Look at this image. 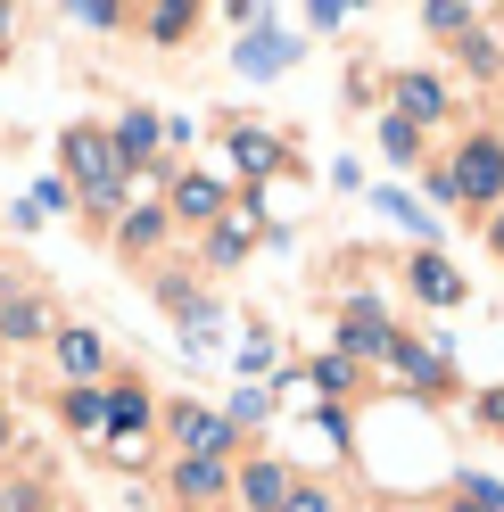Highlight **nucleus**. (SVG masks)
Instances as JSON below:
<instances>
[{
    "label": "nucleus",
    "instance_id": "nucleus-1",
    "mask_svg": "<svg viewBox=\"0 0 504 512\" xmlns=\"http://www.w3.org/2000/svg\"><path fill=\"white\" fill-rule=\"evenodd\" d=\"M67 174H75L91 215H116L124 207V174H133V166L116 157V141L100 133V124H75V133H67Z\"/></svg>",
    "mask_w": 504,
    "mask_h": 512
},
{
    "label": "nucleus",
    "instance_id": "nucleus-2",
    "mask_svg": "<svg viewBox=\"0 0 504 512\" xmlns=\"http://www.w3.org/2000/svg\"><path fill=\"white\" fill-rule=\"evenodd\" d=\"M447 190L471 199V207H496V199H504V141H496V133H471L463 157L447 166Z\"/></svg>",
    "mask_w": 504,
    "mask_h": 512
},
{
    "label": "nucleus",
    "instance_id": "nucleus-3",
    "mask_svg": "<svg viewBox=\"0 0 504 512\" xmlns=\"http://www.w3.org/2000/svg\"><path fill=\"white\" fill-rule=\"evenodd\" d=\"M232 422H224V413H207V405H174V446H182V455H191V463H224L232 455Z\"/></svg>",
    "mask_w": 504,
    "mask_h": 512
},
{
    "label": "nucleus",
    "instance_id": "nucleus-4",
    "mask_svg": "<svg viewBox=\"0 0 504 512\" xmlns=\"http://www.w3.org/2000/svg\"><path fill=\"white\" fill-rule=\"evenodd\" d=\"M232 58H240V75H281V67H298V58H306V42L281 34V25H257L248 42H232Z\"/></svg>",
    "mask_w": 504,
    "mask_h": 512
},
{
    "label": "nucleus",
    "instance_id": "nucleus-5",
    "mask_svg": "<svg viewBox=\"0 0 504 512\" xmlns=\"http://www.w3.org/2000/svg\"><path fill=\"white\" fill-rule=\"evenodd\" d=\"M215 223V215H224V182H215V174H182V182H166V223Z\"/></svg>",
    "mask_w": 504,
    "mask_h": 512
},
{
    "label": "nucleus",
    "instance_id": "nucleus-6",
    "mask_svg": "<svg viewBox=\"0 0 504 512\" xmlns=\"http://www.w3.org/2000/svg\"><path fill=\"white\" fill-rule=\"evenodd\" d=\"M389 347H397V331H389L372 306H356V314H348V331H339V364H381Z\"/></svg>",
    "mask_w": 504,
    "mask_h": 512
},
{
    "label": "nucleus",
    "instance_id": "nucleus-7",
    "mask_svg": "<svg viewBox=\"0 0 504 512\" xmlns=\"http://www.w3.org/2000/svg\"><path fill=\"white\" fill-rule=\"evenodd\" d=\"M58 372H67L75 389L108 380V347H100V331H58Z\"/></svg>",
    "mask_w": 504,
    "mask_h": 512
},
{
    "label": "nucleus",
    "instance_id": "nucleus-8",
    "mask_svg": "<svg viewBox=\"0 0 504 512\" xmlns=\"http://www.w3.org/2000/svg\"><path fill=\"white\" fill-rule=\"evenodd\" d=\"M290 488H298L290 463H273V455L240 471V504H248V512H281V496H290Z\"/></svg>",
    "mask_w": 504,
    "mask_h": 512
},
{
    "label": "nucleus",
    "instance_id": "nucleus-9",
    "mask_svg": "<svg viewBox=\"0 0 504 512\" xmlns=\"http://www.w3.org/2000/svg\"><path fill=\"white\" fill-rule=\"evenodd\" d=\"M389 100H397V124H438V116H447V91H438L430 75H397Z\"/></svg>",
    "mask_w": 504,
    "mask_h": 512
},
{
    "label": "nucleus",
    "instance_id": "nucleus-10",
    "mask_svg": "<svg viewBox=\"0 0 504 512\" xmlns=\"http://www.w3.org/2000/svg\"><path fill=\"white\" fill-rule=\"evenodd\" d=\"M42 331H50V306L34 290H0V339L25 347V339H42Z\"/></svg>",
    "mask_w": 504,
    "mask_h": 512
},
{
    "label": "nucleus",
    "instance_id": "nucleus-11",
    "mask_svg": "<svg viewBox=\"0 0 504 512\" xmlns=\"http://www.w3.org/2000/svg\"><path fill=\"white\" fill-rule=\"evenodd\" d=\"M100 430H116V438H141L149 430V397L133 389V380H116V389L100 397Z\"/></svg>",
    "mask_w": 504,
    "mask_h": 512
},
{
    "label": "nucleus",
    "instance_id": "nucleus-12",
    "mask_svg": "<svg viewBox=\"0 0 504 512\" xmlns=\"http://www.w3.org/2000/svg\"><path fill=\"white\" fill-rule=\"evenodd\" d=\"M232 166H240L248 182H265V174L281 166V141H273V133H257V124H232Z\"/></svg>",
    "mask_w": 504,
    "mask_h": 512
},
{
    "label": "nucleus",
    "instance_id": "nucleus-13",
    "mask_svg": "<svg viewBox=\"0 0 504 512\" xmlns=\"http://www.w3.org/2000/svg\"><path fill=\"white\" fill-rule=\"evenodd\" d=\"M414 290L430 306H463V273L447 265V256H414Z\"/></svg>",
    "mask_w": 504,
    "mask_h": 512
},
{
    "label": "nucleus",
    "instance_id": "nucleus-14",
    "mask_svg": "<svg viewBox=\"0 0 504 512\" xmlns=\"http://www.w3.org/2000/svg\"><path fill=\"white\" fill-rule=\"evenodd\" d=\"M224 488H232V471H224V463H191V455L174 463V496H191V504H207V496H224Z\"/></svg>",
    "mask_w": 504,
    "mask_h": 512
},
{
    "label": "nucleus",
    "instance_id": "nucleus-15",
    "mask_svg": "<svg viewBox=\"0 0 504 512\" xmlns=\"http://www.w3.org/2000/svg\"><path fill=\"white\" fill-rule=\"evenodd\" d=\"M149 149H157V116H149V108H124V116H116V157L133 166V157H149Z\"/></svg>",
    "mask_w": 504,
    "mask_h": 512
},
{
    "label": "nucleus",
    "instance_id": "nucleus-16",
    "mask_svg": "<svg viewBox=\"0 0 504 512\" xmlns=\"http://www.w3.org/2000/svg\"><path fill=\"white\" fill-rule=\"evenodd\" d=\"M389 364H397L405 380H414V389H447V372H438V356H430V347H414V339H397V347H389Z\"/></svg>",
    "mask_w": 504,
    "mask_h": 512
},
{
    "label": "nucleus",
    "instance_id": "nucleus-17",
    "mask_svg": "<svg viewBox=\"0 0 504 512\" xmlns=\"http://www.w3.org/2000/svg\"><path fill=\"white\" fill-rule=\"evenodd\" d=\"M191 0H166V9H141V25H149V42H182V34H191Z\"/></svg>",
    "mask_w": 504,
    "mask_h": 512
},
{
    "label": "nucleus",
    "instance_id": "nucleus-18",
    "mask_svg": "<svg viewBox=\"0 0 504 512\" xmlns=\"http://www.w3.org/2000/svg\"><path fill=\"white\" fill-rule=\"evenodd\" d=\"M166 240V207H141V215H124V248H157Z\"/></svg>",
    "mask_w": 504,
    "mask_h": 512
},
{
    "label": "nucleus",
    "instance_id": "nucleus-19",
    "mask_svg": "<svg viewBox=\"0 0 504 512\" xmlns=\"http://www.w3.org/2000/svg\"><path fill=\"white\" fill-rule=\"evenodd\" d=\"M215 265H240V256H248V223H224V232H215Z\"/></svg>",
    "mask_w": 504,
    "mask_h": 512
},
{
    "label": "nucleus",
    "instance_id": "nucleus-20",
    "mask_svg": "<svg viewBox=\"0 0 504 512\" xmlns=\"http://www.w3.org/2000/svg\"><path fill=\"white\" fill-rule=\"evenodd\" d=\"M314 389H331V397H339V389H356V364H339V356H323V364H314Z\"/></svg>",
    "mask_w": 504,
    "mask_h": 512
},
{
    "label": "nucleus",
    "instance_id": "nucleus-21",
    "mask_svg": "<svg viewBox=\"0 0 504 512\" xmlns=\"http://www.w3.org/2000/svg\"><path fill=\"white\" fill-rule=\"evenodd\" d=\"M422 25H430V34H471V9L447 0V9H422Z\"/></svg>",
    "mask_w": 504,
    "mask_h": 512
},
{
    "label": "nucleus",
    "instance_id": "nucleus-22",
    "mask_svg": "<svg viewBox=\"0 0 504 512\" xmlns=\"http://www.w3.org/2000/svg\"><path fill=\"white\" fill-rule=\"evenodd\" d=\"M67 422H75V430H100V389H75V397H67Z\"/></svg>",
    "mask_w": 504,
    "mask_h": 512
},
{
    "label": "nucleus",
    "instance_id": "nucleus-23",
    "mask_svg": "<svg viewBox=\"0 0 504 512\" xmlns=\"http://www.w3.org/2000/svg\"><path fill=\"white\" fill-rule=\"evenodd\" d=\"M75 17H83V25H100V34H116V25H124V9H116V0H83Z\"/></svg>",
    "mask_w": 504,
    "mask_h": 512
},
{
    "label": "nucleus",
    "instance_id": "nucleus-24",
    "mask_svg": "<svg viewBox=\"0 0 504 512\" xmlns=\"http://www.w3.org/2000/svg\"><path fill=\"white\" fill-rule=\"evenodd\" d=\"M381 149H389V157H414L422 141H414V124H397V116H389V124H381Z\"/></svg>",
    "mask_w": 504,
    "mask_h": 512
},
{
    "label": "nucleus",
    "instance_id": "nucleus-25",
    "mask_svg": "<svg viewBox=\"0 0 504 512\" xmlns=\"http://www.w3.org/2000/svg\"><path fill=\"white\" fill-rule=\"evenodd\" d=\"M281 512H331V488H290V496H281Z\"/></svg>",
    "mask_w": 504,
    "mask_h": 512
},
{
    "label": "nucleus",
    "instance_id": "nucleus-26",
    "mask_svg": "<svg viewBox=\"0 0 504 512\" xmlns=\"http://www.w3.org/2000/svg\"><path fill=\"white\" fill-rule=\"evenodd\" d=\"M488 248L504 256V207H488Z\"/></svg>",
    "mask_w": 504,
    "mask_h": 512
},
{
    "label": "nucleus",
    "instance_id": "nucleus-27",
    "mask_svg": "<svg viewBox=\"0 0 504 512\" xmlns=\"http://www.w3.org/2000/svg\"><path fill=\"white\" fill-rule=\"evenodd\" d=\"M447 512H496V504H471V496H463V504H447Z\"/></svg>",
    "mask_w": 504,
    "mask_h": 512
},
{
    "label": "nucleus",
    "instance_id": "nucleus-28",
    "mask_svg": "<svg viewBox=\"0 0 504 512\" xmlns=\"http://www.w3.org/2000/svg\"><path fill=\"white\" fill-rule=\"evenodd\" d=\"M0 512H9V504H0Z\"/></svg>",
    "mask_w": 504,
    "mask_h": 512
}]
</instances>
